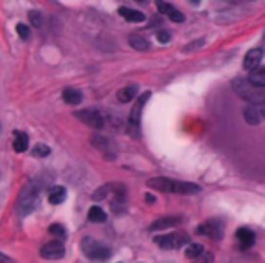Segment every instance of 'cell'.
Instances as JSON below:
<instances>
[{
  "label": "cell",
  "instance_id": "6da1fadb",
  "mask_svg": "<svg viewBox=\"0 0 265 263\" xmlns=\"http://www.w3.org/2000/svg\"><path fill=\"white\" fill-rule=\"evenodd\" d=\"M148 188H152L155 191L163 193H179V195H195L201 191V188L191 182H183V180H171L164 177H155L146 182Z\"/></svg>",
  "mask_w": 265,
  "mask_h": 263
},
{
  "label": "cell",
  "instance_id": "7a4b0ae2",
  "mask_svg": "<svg viewBox=\"0 0 265 263\" xmlns=\"http://www.w3.org/2000/svg\"><path fill=\"white\" fill-rule=\"evenodd\" d=\"M40 195H41V186L35 184V182H31L27 184L20 191V197L17 200V209L20 215H27L31 211L36 207V204L40 200Z\"/></svg>",
  "mask_w": 265,
  "mask_h": 263
},
{
  "label": "cell",
  "instance_id": "3957f363",
  "mask_svg": "<svg viewBox=\"0 0 265 263\" xmlns=\"http://www.w3.org/2000/svg\"><path fill=\"white\" fill-rule=\"evenodd\" d=\"M82 251L83 254L92 260V262H106L110 258V249L100 242H96L94 238H83L82 240Z\"/></svg>",
  "mask_w": 265,
  "mask_h": 263
},
{
  "label": "cell",
  "instance_id": "277c9868",
  "mask_svg": "<svg viewBox=\"0 0 265 263\" xmlns=\"http://www.w3.org/2000/svg\"><path fill=\"white\" fill-rule=\"evenodd\" d=\"M153 242H155L161 249H181L183 245H189V236L186 233H183V231H177V233L155 236Z\"/></svg>",
  "mask_w": 265,
  "mask_h": 263
},
{
  "label": "cell",
  "instance_id": "5b68a950",
  "mask_svg": "<svg viewBox=\"0 0 265 263\" xmlns=\"http://www.w3.org/2000/svg\"><path fill=\"white\" fill-rule=\"evenodd\" d=\"M150 99V92H144L139 99L136 101L134 108H132V112H130V117H128V125H130V132H132V135H139V126H141V112L146 101Z\"/></svg>",
  "mask_w": 265,
  "mask_h": 263
},
{
  "label": "cell",
  "instance_id": "8992f818",
  "mask_svg": "<svg viewBox=\"0 0 265 263\" xmlns=\"http://www.w3.org/2000/svg\"><path fill=\"white\" fill-rule=\"evenodd\" d=\"M197 234H201V236H207V238L211 240H222L224 236V224L220 220H206L204 224H201L199 227H197Z\"/></svg>",
  "mask_w": 265,
  "mask_h": 263
},
{
  "label": "cell",
  "instance_id": "52a82bcc",
  "mask_svg": "<svg viewBox=\"0 0 265 263\" xmlns=\"http://www.w3.org/2000/svg\"><path fill=\"white\" fill-rule=\"evenodd\" d=\"M78 119L83 121L85 125H88L90 128H94V130H101L103 125H105V121H103V115L100 114V110H96V108H85L82 112H78Z\"/></svg>",
  "mask_w": 265,
  "mask_h": 263
},
{
  "label": "cell",
  "instance_id": "ba28073f",
  "mask_svg": "<svg viewBox=\"0 0 265 263\" xmlns=\"http://www.w3.org/2000/svg\"><path fill=\"white\" fill-rule=\"evenodd\" d=\"M262 58H264V51L262 49H251L247 54H245V58H244V69L249 72H254L256 69L260 67L262 63Z\"/></svg>",
  "mask_w": 265,
  "mask_h": 263
},
{
  "label": "cell",
  "instance_id": "9c48e42d",
  "mask_svg": "<svg viewBox=\"0 0 265 263\" xmlns=\"http://www.w3.org/2000/svg\"><path fill=\"white\" fill-rule=\"evenodd\" d=\"M40 254L43 258H47V260H60V258H63L65 249L60 242H49V244L41 247Z\"/></svg>",
  "mask_w": 265,
  "mask_h": 263
},
{
  "label": "cell",
  "instance_id": "30bf717a",
  "mask_svg": "<svg viewBox=\"0 0 265 263\" xmlns=\"http://www.w3.org/2000/svg\"><path fill=\"white\" fill-rule=\"evenodd\" d=\"M181 220H183L181 216H163L150 225V231H166V229L175 227L177 224H181Z\"/></svg>",
  "mask_w": 265,
  "mask_h": 263
},
{
  "label": "cell",
  "instance_id": "8fae6325",
  "mask_svg": "<svg viewBox=\"0 0 265 263\" xmlns=\"http://www.w3.org/2000/svg\"><path fill=\"white\" fill-rule=\"evenodd\" d=\"M157 9L170 18L171 22H184V18H186L177 7H173L171 4H166V2H157Z\"/></svg>",
  "mask_w": 265,
  "mask_h": 263
},
{
  "label": "cell",
  "instance_id": "7c38bea8",
  "mask_svg": "<svg viewBox=\"0 0 265 263\" xmlns=\"http://www.w3.org/2000/svg\"><path fill=\"white\" fill-rule=\"evenodd\" d=\"M236 240L240 242L242 249H247V247H251L256 242V234H254V231H251L247 227H240L236 231Z\"/></svg>",
  "mask_w": 265,
  "mask_h": 263
},
{
  "label": "cell",
  "instance_id": "4fadbf2b",
  "mask_svg": "<svg viewBox=\"0 0 265 263\" xmlns=\"http://www.w3.org/2000/svg\"><path fill=\"white\" fill-rule=\"evenodd\" d=\"M244 117H245V121H247L249 125H258V123H262V119H264V114H262V108L260 107L249 105V107H245V110H244Z\"/></svg>",
  "mask_w": 265,
  "mask_h": 263
},
{
  "label": "cell",
  "instance_id": "5bb4252c",
  "mask_svg": "<svg viewBox=\"0 0 265 263\" xmlns=\"http://www.w3.org/2000/svg\"><path fill=\"white\" fill-rule=\"evenodd\" d=\"M27 146H29V137H27V133H25V132H20V130L15 132V141H13V148H15V151H17V153H22V151L27 150Z\"/></svg>",
  "mask_w": 265,
  "mask_h": 263
},
{
  "label": "cell",
  "instance_id": "9a60e30c",
  "mask_svg": "<svg viewBox=\"0 0 265 263\" xmlns=\"http://www.w3.org/2000/svg\"><path fill=\"white\" fill-rule=\"evenodd\" d=\"M119 15L128 22H144V18H146L141 11L130 9V7H119Z\"/></svg>",
  "mask_w": 265,
  "mask_h": 263
},
{
  "label": "cell",
  "instance_id": "2e32d148",
  "mask_svg": "<svg viewBox=\"0 0 265 263\" xmlns=\"http://www.w3.org/2000/svg\"><path fill=\"white\" fill-rule=\"evenodd\" d=\"M61 96H63V101H65V103H69V105H78V103H82V99H83L82 90L72 89V87H69V89H65Z\"/></svg>",
  "mask_w": 265,
  "mask_h": 263
},
{
  "label": "cell",
  "instance_id": "e0dca14e",
  "mask_svg": "<svg viewBox=\"0 0 265 263\" xmlns=\"http://www.w3.org/2000/svg\"><path fill=\"white\" fill-rule=\"evenodd\" d=\"M136 94H137V87H136V85H130V87H124V89L119 90L118 99L121 103H128V101H132V99L136 97Z\"/></svg>",
  "mask_w": 265,
  "mask_h": 263
},
{
  "label": "cell",
  "instance_id": "ac0fdd59",
  "mask_svg": "<svg viewBox=\"0 0 265 263\" xmlns=\"http://www.w3.org/2000/svg\"><path fill=\"white\" fill-rule=\"evenodd\" d=\"M88 220L94 222V224H101V222L106 220V213L101 209L100 206H92V207L88 209Z\"/></svg>",
  "mask_w": 265,
  "mask_h": 263
},
{
  "label": "cell",
  "instance_id": "d6986e66",
  "mask_svg": "<svg viewBox=\"0 0 265 263\" xmlns=\"http://www.w3.org/2000/svg\"><path fill=\"white\" fill-rule=\"evenodd\" d=\"M65 188L63 186H56V188H53L51 189V193H49V202L51 204H61L65 200Z\"/></svg>",
  "mask_w": 265,
  "mask_h": 263
},
{
  "label": "cell",
  "instance_id": "ffe728a7",
  "mask_svg": "<svg viewBox=\"0 0 265 263\" xmlns=\"http://www.w3.org/2000/svg\"><path fill=\"white\" fill-rule=\"evenodd\" d=\"M249 81L256 87H265V69H256L254 72H249Z\"/></svg>",
  "mask_w": 265,
  "mask_h": 263
},
{
  "label": "cell",
  "instance_id": "44dd1931",
  "mask_svg": "<svg viewBox=\"0 0 265 263\" xmlns=\"http://www.w3.org/2000/svg\"><path fill=\"white\" fill-rule=\"evenodd\" d=\"M202 254H204V247L201 244H189L186 249V258H189V260H199Z\"/></svg>",
  "mask_w": 265,
  "mask_h": 263
},
{
  "label": "cell",
  "instance_id": "7402d4cb",
  "mask_svg": "<svg viewBox=\"0 0 265 263\" xmlns=\"http://www.w3.org/2000/svg\"><path fill=\"white\" fill-rule=\"evenodd\" d=\"M128 40H130V45L134 49H137V51H148V47H150L146 40L139 35H130Z\"/></svg>",
  "mask_w": 265,
  "mask_h": 263
},
{
  "label": "cell",
  "instance_id": "603a6c76",
  "mask_svg": "<svg viewBox=\"0 0 265 263\" xmlns=\"http://www.w3.org/2000/svg\"><path fill=\"white\" fill-rule=\"evenodd\" d=\"M51 153V148L45 146V144H36L35 150H33V155L35 157H47Z\"/></svg>",
  "mask_w": 265,
  "mask_h": 263
},
{
  "label": "cell",
  "instance_id": "cb8c5ba5",
  "mask_svg": "<svg viewBox=\"0 0 265 263\" xmlns=\"http://www.w3.org/2000/svg\"><path fill=\"white\" fill-rule=\"evenodd\" d=\"M17 33L18 36L22 38V40H27L31 36V29H29V25H25V24H18L17 25Z\"/></svg>",
  "mask_w": 265,
  "mask_h": 263
},
{
  "label": "cell",
  "instance_id": "d4e9b609",
  "mask_svg": "<svg viewBox=\"0 0 265 263\" xmlns=\"http://www.w3.org/2000/svg\"><path fill=\"white\" fill-rule=\"evenodd\" d=\"M29 20H31V24L35 25V27H40V25H41V15L38 11H31L29 13Z\"/></svg>",
  "mask_w": 265,
  "mask_h": 263
},
{
  "label": "cell",
  "instance_id": "484cf974",
  "mask_svg": "<svg viewBox=\"0 0 265 263\" xmlns=\"http://www.w3.org/2000/svg\"><path fill=\"white\" fill-rule=\"evenodd\" d=\"M49 233L56 234V236H60V238H63V236H65V229H63V225L56 224V225H51V227H49Z\"/></svg>",
  "mask_w": 265,
  "mask_h": 263
},
{
  "label": "cell",
  "instance_id": "4316f807",
  "mask_svg": "<svg viewBox=\"0 0 265 263\" xmlns=\"http://www.w3.org/2000/svg\"><path fill=\"white\" fill-rule=\"evenodd\" d=\"M197 263H213V254L211 252H204V254L197 260Z\"/></svg>",
  "mask_w": 265,
  "mask_h": 263
},
{
  "label": "cell",
  "instance_id": "83f0119b",
  "mask_svg": "<svg viewBox=\"0 0 265 263\" xmlns=\"http://www.w3.org/2000/svg\"><path fill=\"white\" fill-rule=\"evenodd\" d=\"M157 40H159L161 43H168L170 42V35H168L166 31H159V33H157Z\"/></svg>",
  "mask_w": 265,
  "mask_h": 263
},
{
  "label": "cell",
  "instance_id": "f1b7e54d",
  "mask_svg": "<svg viewBox=\"0 0 265 263\" xmlns=\"http://www.w3.org/2000/svg\"><path fill=\"white\" fill-rule=\"evenodd\" d=\"M0 263H13V262H11V260H9L7 256H4V254L0 252Z\"/></svg>",
  "mask_w": 265,
  "mask_h": 263
},
{
  "label": "cell",
  "instance_id": "f546056e",
  "mask_svg": "<svg viewBox=\"0 0 265 263\" xmlns=\"http://www.w3.org/2000/svg\"><path fill=\"white\" fill-rule=\"evenodd\" d=\"M144 198H146V202H148V204H153V200H155V198H153V195H146Z\"/></svg>",
  "mask_w": 265,
  "mask_h": 263
},
{
  "label": "cell",
  "instance_id": "4dcf8cb0",
  "mask_svg": "<svg viewBox=\"0 0 265 263\" xmlns=\"http://www.w3.org/2000/svg\"><path fill=\"white\" fill-rule=\"evenodd\" d=\"M260 108H262V114H264V119H265V105H260Z\"/></svg>",
  "mask_w": 265,
  "mask_h": 263
},
{
  "label": "cell",
  "instance_id": "1f68e13d",
  "mask_svg": "<svg viewBox=\"0 0 265 263\" xmlns=\"http://www.w3.org/2000/svg\"><path fill=\"white\" fill-rule=\"evenodd\" d=\"M264 43H265V40H264Z\"/></svg>",
  "mask_w": 265,
  "mask_h": 263
}]
</instances>
